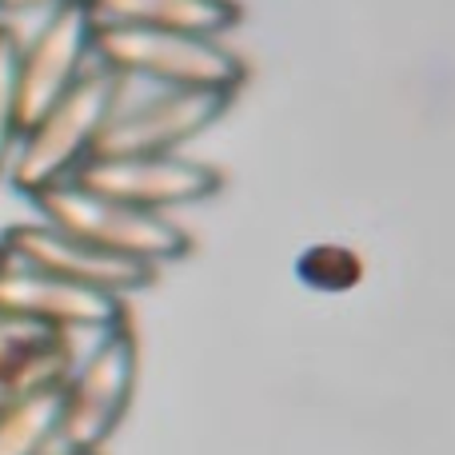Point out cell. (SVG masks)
<instances>
[{
  "label": "cell",
  "instance_id": "1",
  "mask_svg": "<svg viewBox=\"0 0 455 455\" xmlns=\"http://www.w3.org/2000/svg\"><path fill=\"white\" fill-rule=\"evenodd\" d=\"M124 80L100 60H92L76 76V84L52 100L20 136H16L12 160H8V176H12L16 192L36 196V192L52 188V184L72 180L80 164L92 156L96 136L108 124L112 108H116Z\"/></svg>",
  "mask_w": 455,
  "mask_h": 455
},
{
  "label": "cell",
  "instance_id": "2",
  "mask_svg": "<svg viewBox=\"0 0 455 455\" xmlns=\"http://www.w3.org/2000/svg\"><path fill=\"white\" fill-rule=\"evenodd\" d=\"M136 387V336L128 323L100 331L56 387V448L100 455Z\"/></svg>",
  "mask_w": 455,
  "mask_h": 455
},
{
  "label": "cell",
  "instance_id": "3",
  "mask_svg": "<svg viewBox=\"0 0 455 455\" xmlns=\"http://www.w3.org/2000/svg\"><path fill=\"white\" fill-rule=\"evenodd\" d=\"M36 204L40 220L60 228L72 240H84L92 248L108 251V256L132 259V264H172V259H184L192 248L188 232H184L176 220L156 212H140V208H128L120 200L96 196V192L80 188L76 180L52 184V188L28 196Z\"/></svg>",
  "mask_w": 455,
  "mask_h": 455
},
{
  "label": "cell",
  "instance_id": "4",
  "mask_svg": "<svg viewBox=\"0 0 455 455\" xmlns=\"http://www.w3.org/2000/svg\"><path fill=\"white\" fill-rule=\"evenodd\" d=\"M92 60L120 80H152L156 88H196L235 96L243 84V60L212 36L152 28H96Z\"/></svg>",
  "mask_w": 455,
  "mask_h": 455
},
{
  "label": "cell",
  "instance_id": "5",
  "mask_svg": "<svg viewBox=\"0 0 455 455\" xmlns=\"http://www.w3.org/2000/svg\"><path fill=\"white\" fill-rule=\"evenodd\" d=\"M232 96L196 92V88H156L144 100H124L120 92L108 124L96 136V156H172L188 140L216 124Z\"/></svg>",
  "mask_w": 455,
  "mask_h": 455
},
{
  "label": "cell",
  "instance_id": "6",
  "mask_svg": "<svg viewBox=\"0 0 455 455\" xmlns=\"http://www.w3.org/2000/svg\"><path fill=\"white\" fill-rule=\"evenodd\" d=\"M80 188L96 196L120 200L140 212L168 216L172 208H188L220 192V172L192 156H96L72 172Z\"/></svg>",
  "mask_w": 455,
  "mask_h": 455
},
{
  "label": "cell",
  "instance_id": "7",
  "mask_svg": "<svg viewBox=\"0 0 455 455\" xmlns=\"http://www.w3.org/2000/svg\"><path fill=\"white\" fill-rule=\"evenodd\" d=\"M92 16L84 4L52 8L36 24L28 40L16 48V116L20 132L48 108L60 100L76 76L92 64Z\"/></svg>",
  "mask_w": 455,
  "mask_h": 455
},
{
  "label": "cell",
  "instance_id": "8",
  "mask_svg": "<svg viewBox=\"0 0 455 455\" xmlns=\"http://www.w3.org/2000/svg\"><path fill=\"white\" fill-rule=\"evenodd\" d=\"M0 251L8 259L48 272L64 283H76L88 291H104V296H132V291L148 288L156 280V267L148 264H132V259L108 256V251L92 248L84 240H72L60 228L44 224V220H28V224H12L0 235Z\"/></svg>",
  "mask_w": 455,
  "mask_h": 455
},
{
  "label": "cell",
  "instance_id": "9",
  "mask_svg": "<svg viewBox=\"0 0 455 455\" xmlns=\"http://www.w3.org/2000/svg\"><path fill=\"white\" fill-rule=\"evenodd\" d=\"M0 312L44 331H108L124 323V299L76 288L0 256Z\"/></svg>",
  "mask_w": 455,
  "mask_h": 455
},
{
  "label": "cell",
  "instance_id": "10",
  "mask_svg": "<svg viewBox=\"0 0 455 455\" xmlns=\"http://www.w3.org/2000/svg\"><path fill=\"white\" fill-rule=\"evenodd\" d=\"M96 28H152L220 40L240 24L235 0H88Z\"/></svg>",
  "mask_w": 455,
  "mask_h": 455
},
{
  "label": "cell",
  "instance_id": "11",
  "mask_svg": "<svg viewBox=\"0 0 455 455\" xmlns=\"http://www.w3.org/2000/svg\"><path fill=\"white\" fill-rule=\"evenodd\" d=\"M56 448V387L12 400L0 411V455H48Z\"/></svg>",
  "mask_w": 455,
  "mask_h": 455
},
{
  "label": "cell",
  "instance_id": "12",
  "mask_svg": "<svg viewBox=\"0 0 455 455\" xmlns=\"http://www.w3.org/2000/svg\"><path fill=\"white\" fill-rule=\"evenodd\" d=\"M16 48H20V40L8 28H0V176L8 172L16 136H20V116H16Z\"/></svg>",
  "mask_w": 455,
  "mask_h": 455
},
{
  "label": "cell",
  "instance_id": "13",
  "mask_svg": "<svg viewBox=\"0 0 455 455\" xmlns=\"http://www.w3.org/2000/svg\"><path fill=\"white\" fill-rule=\"evenodd\" d=\"M299 275H304L312 288L339 291V288H352V283L363 275V267H360V259H355L347 248L320 243V248L304 251V259H299Z\"/></svg>",
  "mask_w": 455,
  "mask_h": 455
},
{
  "label": "cell",
  "instance_id": "14",
  "mask_svg": "<svg viewBox=\"0 0 455 455\" xmlns=\"http://www.w3.org/2000/svg\"><path fill=\"white\" fill-rule=\"evenodd\" d=\"M44 336H48V331L36 328V323H24V320H16V315L0 312V368L16 363L24 352H32V347H36Z\"/></svg>",
  "mask_w": 455,
  "mask_h": 455
},
{
  "label": "cell",
  "instance_id": "15",
  "mask_svg": "<svg viewBox=\"0 0 455 455\" xmlns=\"http://www.w3.org/2000/svg\"><path fill=\"white\" fill-rule=\"evenodd\" d=\"M68 4H88V0H0V8H8V12H52V8Z\"/></svg>",
  "mask_w": 455,
  "mask_h": 455
},
{
  "label": "cell",
  "instance_id": "16",
  "mask_svg": "<svg viewBox=\"0 0 455 455\" xmlns=\"http://www.w3.org/2000/svg\"><path fill=\"white\" fill-rule=\"evenodd\" d=\"M12 400H20V395L12 392V384H8V379H4V371H0V411H4Z\"/></svg>",
  "mask_w": 455,
  "mask_h": 455
},
{
  "label": "cell",
  "instance_id": "17",
  "mask_svg": "<svg viewBox=\"0 0 455 455\" xmlns=\"http://www.w3.org/2000/svg\"><path fill=\"white\" fill-rule=\"evenodd\" d=\"M48 455H92V451H68V448H52Z\"/></svg>",
  "mask_w": 455,
  "mask_h": 455
},
{
  "label": "cell",
  "instance_id": "18",
  "mask_svg": "<svg viewBox=\"0 0 455 455\" xmlns=\"http://www.w3.org/2000/svg\"><path fill=\"white\" fill-rule=\"evenodd\" d=\"M0 256H4V251H0Z\"/></svg>",
  "mask_w": 455,
  "mask_h": 455
}]
</instances>
